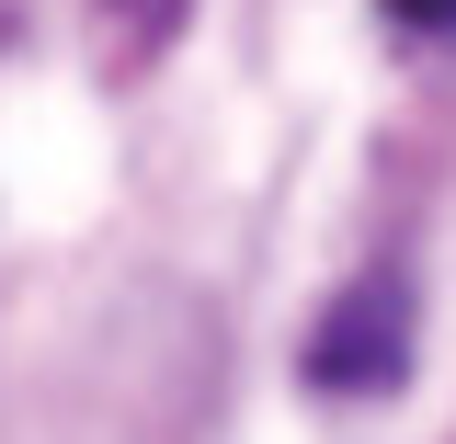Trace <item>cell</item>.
Returning <instances> with one entry per match:
<instances>
[{
  "mask_svg": "<svg viewBox=\"0 0 456 444\" xmlns=\"http://www.w3.org/2000/svg\"><path fill=\"white\" fill-rule=\"evenodd\" d=\"M308 376L331 399H377L411 376V285L399 274H354L331 296V319L308 331Z\"/></svg>",
  "mask_w": 456,
  "mask_h": 444,
  "instance_id": "cell-1",
  "label": "cell"
},
{
  "mask_svg": "<svg viewBox=\"0 0 456 444\" xmlns=\"http://www.w3.org/2000/svg\"><path fill=\"white\" fill-rule=\"evenodd\" d=\"M114 23H126V35H137V46H160L171 23H183V0H103Z\"/></svg>",
  "mask_w": 456,
  "mask_h": 444,
  "instance_id": "cell-2",
  "label": "cell"
},
{
  "mask_svg": "<svg viewBox=\"0 0 456 444\" xmlns=\"http://www.w3.org/2000/svg\"><path fill=\"white\" fill-rule=\"evenodd\" d=\"M399 23H456V0H388Z\"/></svg>",
  "mask_w": 456,
  "mask_h": 444,
  "instance_id": "cell-3",
  "label": "cell"
}]
</instances>
